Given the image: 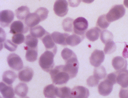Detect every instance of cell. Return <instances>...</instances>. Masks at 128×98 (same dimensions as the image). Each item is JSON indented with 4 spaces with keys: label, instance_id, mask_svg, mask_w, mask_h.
<instances>
[{
    "label": "cell",
    "instance_id": "1",
    "mask_svg": "<svg viewBox=\"0 0 128 98\" xmlns=\"http://www.w3.org/2000/svg\"><path fill=\"white\" fill-rule=\"evenodd\" d=\"M63 67V65L57 66L50 72L52 82L55 85L66 84L70 79L68 74L64 71Z\"/></svg>",
    "mask_w": 128,
    "mask_h": 98
},
{
    "label": "cell",
    "instance_id": "2",
    "mask_svg": "<svg viewBox=\"0 0 128 98\" xmlns=\"http://www.w3.org/2000/svg\"><path fill=\"white\" fill-rule=\"evenodd\" d=\"M55 55L52 52L46 50L41 55L39 59V65L44 71L49 72L54 66V57Z\"/></svg>",
    "mask_w": 128,
    "mask_h": 98
},
{
    "label": "cell",
    "instance_id": "3",
    "mask_svg": "<svg viewBox=\"0 0 128 98\" xmlns=\"http://www.w3.org/2000/svg\"><path fill=\"white\" fill-rule=\"evenodd\" d=\"M66 64L64 65V71L69 75L70 79L75 77L78 72L79 63L76 55L65 61Z\"/></svg>",
    "mask_w": 128,
    "mask_h": 98
},
{
    "label": "cell",
    "instance_id": "4",
    "mask_svg": "<svg viewBox=\"0 0 128 98\" xmlns=\"http://www.w3.org/2000/svg\"><path fill=\"white\" fill-rule=\"evenodd\" d=\"M125 11V9L122 5H115L106 15V19L110 22L114 21L122 17Z\"/></svg>",
    "mask_w": 128,
    "mask_h": 98
},
{
    "label": "cell",
    "instance_id": "5",
    "mask_svg": "<svg viewBox=\"0 0 128 98\" xmlns=\"http://www.w3.org/2000/svg\"><path fill=\"white\" fill-rule=\"evenodd\" d=\"M74 33L79 35H84L88 27V22L86 19L83 17H79L74 21Z\"/></svg>",
    "mask_w": 128,
    "mask_h": 98
},
{
    "label": "cell",
    "instance_id": "6",
    "mask_svg": "<svg viewBox=\"0 0 128 98\" xmlns=\"http://www.w3.org/2000/svg\"><path fill=\"white\" fill-rule=\"evenodd\" d=\"M7 61L9 67L15 70L19 71L23 68V62L22 59L15 53L9 54L7 58Z\"/></svg>",
    "mask_w": 128,
    "mask_h": 98
},
{
    "label": "cell",
    "instance_id": "7",
    "mask_svg": "<svg viewBox=\"0 0 128 98\" xmlns=\"http://www.w3.org/2000/svg\"><path fill=\"white\" fill-rule=\"evenodd\" d=\"M54 10L58 16L62 17L65 15L68 11V3L66 0H56L54 6Z\"/></svg>",
    "mask_w": 128,
    "mask_h": 98
},
{
    "label": "cell",
    "instance_id": "8",
    "mask_svg": "<svg viewBox=\"0 0 128 98\" xmlns=\"http://www.w3.org/2000/svg\"><path fill=\"white\" fill-rule=\"evenodd\" d=\"M104 54L102 51L96 49L92 52L90 57V62L92 66L98 67L104 61Z\"/></svg>",
    "mask_w": 128,
    "mask_h": 98
},
{
    "label": "cell",
    "instance_id": "9",
    "mask_svg": "<svg viewBox=\"0 0 128 98\" xmlns=\"http://www.w3.org/2000/svg\"><path fill=\"white\" fill-rule=\"evenodd\" d=\"M14 12L9 10H5L0 12V23L1 26L4 27L8 26L13 20Z\"/></svg>",
    "mask_w": 128,
    "mask_h": 98
},
{
    "label": "cell",
    "instance_id": "10",
    "mask_svg": "<svg viewBox=\"0 0 128 98\" xmlns=\"http://www.w3.org/2000/svg\"><path fill=\"white\" fill-rule=\"evenodd\" d=\"M10 33L15 34L17 33H25L29 30V27L20 20L15 21L11 24Z\"/></svg>",
    "mask_w": 128,
    "mask_h": 98
},
{
    "label": "cell",
    "instance_id": "11",
    "mask_svg": "<svg viewBox=\"0 0 128 98\" xmlns=\"http://www.w3.org/2000/svg\"><path fill=\"white\" fill-rule=\"evenodd\" d=\"M114 85L111 81L106 79L102 82L98 86L99 93L104 96L109 95L112 91Z\"/></svg>",
    "mask_w": 128,
    "mask_h": 98
},
{
    "label": "cell",
    "instance_id": "12",
    "mask_svg": "<svg viewBox=\"0 0 128 98\" xmlns=\"http://www.w3.org/2000/svg\"><path fill=\"white\" fill-rule=\"evenodd\" d=\"M46 50L52 52L55 55L57 51V47L50 34L48 32L41 39Z\"/></svg>",
    "mask_w": 128,
    "mask_h": 98
},
{
    "label": "cell",
    "instance_id": "13",
    "mask_svg": "<svg viewBox=\"0 0 128 98\" xmlns=\"http://www.w3.org/2000/svg\"><path fill=\"white\" fill-rule=\"evenodd\" d=\"M89 95V91L87 88L78 86L74 87L71 90L70 98H87Z\"/></svg>",
    "mask_w": 128,
    "mask_h": 98
},
{
    "label": "cell",
    "instance_id": "14",
    "mask_svg": "<svg viewBox=\"0 0 128 98\" xmlns=\"http://www.w3.org/2000/svg\"><path fill=\"white\" fill-rule=\"evenodd\" d=\"M116 83L122 88L128 87V70H124L116 72Z\"/></svg>",
    "mask_w": 128,
    "mask_h": 98
},
{
    "label": "cell",
    "instance_id": "15",
    "mask_svg": "<svg viewBox=\"0 0 128 98\" xmlns=\"http://www.w3.org/2000/svg\"><path fill=\"white\" fill-rule=\"evenodd\" d=\"M33 75L32 69L26 66L19 72L18 77L21 81L28 82L32 80Z\"/></svg>",
    "mask_w": 128,
    "mask_h": 98
},
{
    "label": "cell",
    "instance_id": "16",
    "mask_svg": "<svg viewBox=\"0 0 128 98\" xmlns=\"http://www.w3.org/2000/svg\"><path fill=\"white\" fill-rule=\"evenodd\" d=\"M112 65L116 71L126 69L128 63L124 58L121 56H116L114 58L112 61Z\"/></svg>",
    "mask_w": 128,
    "mask_h": 98
},
{
    "label": "cell",
    "instance_id": "17",
    "mask_svg": "<svg viewBox=\"0 0 128 98\" xmlns=\"http://www.w3.org/2000/svg\"><path fill=\"white\" fill-rule=\"evenodd\" d=\"M41 21L39 16L34 12L28 14L25 19L24 22L27 26L31 28L36 25Z\"/></svg>",
    "mask_w": 128,
    "mask_h": 98
},
{
    "label": "cell",
    "instance_id": "18",
    "mask_svg": "<svg viewBox=\"0 0 128 98\" xmlns=\"http://www.w3.org/2000/svg\"><path fill=\"white\" fill-rule=\"evenodd\" d=\"M0 91L3 98H12L14 97V94L11 85H7L4 83H0Z\"/></svg>",
    "mask_w": 128,
    "mask_h": 98
},
{
    "label": "cell",
    "instance_id": "19",
    "mask_svg": "<svg viewBox=\"0 0 128 98\" xmlns=\"http://www.w3.org/2000/svg\"><path fill=\"white\" fill-rule=\"evenodd\" d=\"M69 34L66 33H61L58 31H54L51 34L53 40L56 43L65 45L67 37Z\"/></svg>",
    "mask_w": 128,
    "mask_h": 98
},
{
    "label": "cell",
    "instance_id": "20",
    "mask_svg": "<svg viewBox=\"0 0 128 98\" xmlns=\"http://www.w3.org/2000/svg\"><path fill=\"white\" fill-rule=\"evenodd\" d=\"M84 38V35H80L74 33L68 36L66 39V43L67 45L74 46L80 44Z\"/></svg>",
    "mask_w": 128,
    "mask_h": 98
},
{
    "label": "cell",
    "instance_id": "21",
    "mask_svg": "<svg viewBox=\"0 0 128 98\" xmlns=\"http://www.w3.org/2000/svg\"><path fill=\"white\" fill-rule=\"evenodd\" d=\"M101 32V30L98 27H94L86 32V36L90 41H94L98 39Z\"/></svg>",
    "mask_w": 128,
    "mask_h": 98
},
{
    "label": "cell",
    "instance_id": "22",
    "mask_svg": "<svg viewBox=\"0 0 128 98\" xmlns=\"http://www.w3.org/2000/svg\"><path fill=\"white\" fill-rule=\"evenodd\" d=\"M24 48L26 50L25 55L26 60L31 62L36 61L37 59L38 55L37 48H32L27 46Z\"/></svg>",
    "mask_w": 128,
    "mask_h": 98
},
{
    "label": "cell",
    "instance_id": "23",
    "mask_svg": "<svg viewBox=\"0 0 128 98\" xmlns=\"http://www.w3.org/2000/svg\"><path fill=\"white\" fill-rule=\"evenodd\" d=\"M17 78L15 73L11 70H8L4 72L2 75L3 81L9 85H11Z\"/></svg>",
    "mask_w": 128,
    "mask_h": 98
},
{
    "label": "cell",
    "instance_id": "24",
    "mask_svg": "<svg viewBox=\"0 0 128 98\" xmlns=\"http://www.w3.org/2000/svg\"><path fill=\"white\" fill-rule=\"evenodd\" d=\"M28 91V88L27 85L23 83H19L14 89V92L15 94L22 98L26 97Z\"/></svg>",
    "mask_w": 128,
    "mask_h": 98
},
{
    "label": "cell",
    "instance_id": "25",
    "mask_svg": "<svg viewBox=\"0 0 128 98\" xmlns=\"http://www.w3.org/2000/svg\"><path fill=\"white\" fill-rule=\"evenodd\" d=\"M47 32L41 26L38 25L31 27L30 29V32L32 36L41 39L46 33Z\"/></svg>",
    "mask_w": 128,
    "mask_h": 98
},
{
    "label": "cell",
    "instance_id": "26",
    "mask_svg": "<svg viewBox=\"0 0 128 98\" xmlns=\"http://www.w3.org/2000/svg\"><path fill=\"white\" fill-rule=\"evenodd\" d=\"M30 13L29 8L26 6H22L15 10V14L17 18L20 20L25 19L27 15Z\"/></svg>",
    "mask_w": 128,
    "mask_h": 98
},
{
    "label": "cell",
    "instance_id": "27",
    "mask_svg": "<svg viewBox=\"0 0 128 98\" xmlns=\"http://www.w3.org/2000/svg\"><path fill=\"white\" fill-rule=\"evenodd\" d=\"M57 88L52 84L46 86L44 90V94L45 97L47 98H56L57 96Z\"/></svg>",
    "mask_w": 128,
    "mask_h": 98
},
{
    "label": "cell",
    "instance_id": "28",
    "mask_svg": "<svg viewBox=\"0 0 128 98\" xmlns=\"http://www.w3.org/2000/svg\"><path fill=\"white\" fill-rule=\"evenodd\" d=\"M71 90L68 87L57 88L56 95L60 98H70Z\"/></svg>",
    "mask_w": 128,
    "mask_h": 98
},
{
    "label": "cell",
    "instance_id": "29",
    "mask_svg": "<svg viewBox=\"0 0 128 98\" xmlns=\"http://www.w3.org/2000/svg\"><path fill=\"white\" fill-rule=\"evenodd\" d=\"M38 42V38L32 36L30 34L26 36L25 43L28 47L32 48H37Z\"/></svg>",
    "mask_w": 128,
    "mask_h": 98
},
{
    "label": "cell",
    "instance_id": "30",
    "mask_svg": "<svg viewBox=\"0 0 128 98\" xmlns=\"http://www.w3.org/2000/svg\"><path fill=\"white\" fill-rule=\"evenodd\" d=\"M74 20L73 19L68 17L63 20L62 23L63 28L66 31L71 32L74 29Z\"/></svg>",
    "mask_w": 128,
    "mask_h": 98
},
{
    "label": "cell",
    "instance_id": "31",
    "mask_svg": "<svg viewBox=\"0 0 128 98\" xmlns=\"http://www.w3.org/2000/svg\"><path fill=\"white\" fill-rule=\"evenodd\" d=\"M94 76L99 80L104 78L106 73L105 69L102 66L96 67L94 71Z\"/></svg>",
    "mask_w": 128,
    "mask_h": 98
},
{
    "label": "cell",
    "instance_id": "32",
    "mask_svg": "<svg viewBox=\"0 0 128 98\" xmlns=\"http://www.w3.org/2000/svg\"><path fill=\"white\" fill-rule=\"evenodd\" d=\"M113 38V35L110 31L104 30L101 31L100 34V40L104 44L110 41H112Z\"/></svg>",
    "mask_w": 128,
    "mask_h": 98
},
{
    "label": "cell",
    "instance_id": "33",
    "mask_svg": "<svg viewBox=\"0 0 128 98\" xmlns=\"http://www.w3.org/2000/svg\"><path fill=\"white\" fill-rule=\"evenodd\" d=\"M110 22L107 20L106 15L104 14L98 17L96 23L97 25L102 29L107 28L109 26Z\"/></svg>",
    "mask_w": 128,
    "mask_h": 98
},
{
    "label": "cell",
    "instance_id": "34",
    "mask_svg": "<svg viewBox=\"0 0 128 98\" xmlns=\"http://www.w3.org/2000/svg\"><path fill=\"white\" fill-rule=\"evenodd\" d=\"M105 44L104 51L106 54H110L114 52L116 50V46L113 41L108 42Z\"/></svg>",
    "mask_w": 128,
    "mask_h": 98
},
{
    "label": "cell",
    "instance_id": "35",
    "mask_svg": "<svg viewBox=\"0 0 128 98\" xmlns=\"http://www.w3.org/2000/svg\"><path fill=\"white\" fill-rule=\"evenodd\" d=\"M48 12V10L46 8L42 7L39 8L35 12L40 17L41 21L47 18Z\"/></svg>",
    "mask_w": 128,
    "mask_h": 98
},
{
    "label": "cell",
    "instance_id": "36",
    "mask_svg": "<svg viewBox=\"0 0 128 98\" xmlns=\"http://www.w3.org/2000/svg\"><path fill=\"white\" fill-rule=\"evenodd\" d=\"M61 55L65 61L76 55L72 50L67 48H64L62 50Z\"/></svg>",
    "mask_w": 128,
    "mask_h": 98
},
{
    "label": "cell",
    "instance_id": "37",
    "mask_svg": "<svg viewBox=\"0 0 128 98\" xmlns=\"http://www.w3.org/2000/svg\"><path fill=\"white\" fill-rule=\"evenodd\" d=\"M24 35L21 33H17L12 36V40L14 43L20 44L23 43L25 40Z\"/></svg>",
    "mask_w": 128,
    "mask_h": 98
},
{
    "label": "cell",
    "instance_id": "38",
    "mask_svg": "<svg viewBox=\"0 0 128 98\" xmlns=\"http://www.w3.org/2000/svg\"><path fill=\"white\" fill-rule=\"evenodd\" d=\"M4 47L10 51L12 52L15 51L18 45L13 43L10 40H6L4 44Z\"/></svg>",
    "mask_w": 128,
    "mask_h": 98
},
{
    "label": "cell",
    "instance_id": "39",
    "mask_svg": "<svg viewBox=\"0 0 128 98\" xmlns=\"http://www.w3.org/2000/svg\"><path fill=\"white\" fill-rule=\"evenodd\" d=\"M99 80L96 78L94 76L90 77L87 80V83L88 86L90 87H94L98 84Z\"/></svg>",
    "mask_w": 128,
    "mask_h": 98
},
{
    "label": "cell",
    "instance_id": "40",
    "mask_svg": "<svg viewBox=\"0 0 128 98\" xmlns=\"http://www.w3.org/2000/svg\"><path fill=\"white\" fill-rule=\"evenodd\" d=\"M120 98H128V87L121 89L119 93Z\"/></svg>",
    "mask_w": 128,
    "mask_h": 98
},
{
    "label": "cell",
    "instance_id": "41",
    "mask_svg": "<svg viewBox=\"0 0 128 98\" xmlns=\"http://www.w3.org/2000/svg\"><path fill=\"white\" fill-rule=\"evenodd\" d=\"M116 72L109 74L107 76L106 79L111 81L114 84L116 83Z\"/></svg>",
    "mask_w": 128,
    "mask_h": 98
},
{
    "label": "cell",
    "instance_id": "42",
    "mask_svg": "<svg viewBox=\"0 0 128 98\" xmlns=\"http://www.w3.org/2000/svg\"><path fill=\"white\" fill-rule=\"evenodd\" d=\"M122 55L124 58H128V43L125 42L124 46L122 52Z\"/></svg>",
    "mask_w": 128,
    "mask_h": 98
}]
</instances>
